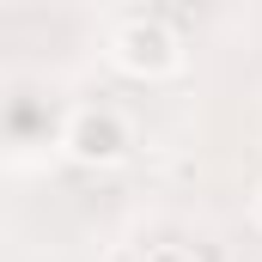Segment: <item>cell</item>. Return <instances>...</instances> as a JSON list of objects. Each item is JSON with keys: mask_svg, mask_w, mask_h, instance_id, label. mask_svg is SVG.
Returning <instances> with one entry per match:
<instances>
[{"mask_svg": "<svg viewBox=\"0 0 262 262\" xmlns=\"http://www.w3.org/2000/svg\"><path fill=\"white\" fill-rule=\"evenodd\" d=\"M140 262H195L189 250H177V244H159V250H146Z\"/></svg>", "mask_w": 262, "mask_h": 262, "instance_id": "cell-3", "label": "cell"}, {"mask_svg": "<svg viewBox=\"0 0 262 262\" xmlns=\"http://www.w3.org/2000/svg\"><path fill=\"white\" fill-rule=\"evenodd\" d=\"M104 55L116 73H128V79H171V73H183V37H177V18L171 12H159V6H128V12H116L110 18V37H104Z\"/></svg>", "mask_w": 262, "mask_h": 262, "instance_id": "cell-1", "label": "cell"}, {"mask_svg": "<svg viewBox=\"0 0 262 262\" xmlns=\"http://www.w3.org/2000/svg\"><path fill=\"white\" fill-rule=\"evenodd\" d=\"M250 213H256V226H262V189H256V201H250Z\"/></svg>", "mask_w": 262, "mask_h": 262, "instance_id": "cell-4", "label": "cell"}, {"mask_svg": "<svg viewBox=\"0 0 262 262\" xmlns=\"http://www.w3.org/2000/svg\"><path fill=\"white\" fill-rule=\"evenodd\" d=\"M61 152L73 165H92V171H110L134 152V128L122 110L110 104H73L61 122Z\"/></svg>", "mask_w": 262, "mask_h": 262, "instance_id": "cell-2", "label": "cell"}]
</instances>
